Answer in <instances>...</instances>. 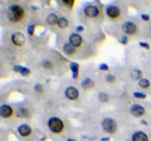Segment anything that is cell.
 <instances>
[{"label": "cell", "instance_id": "obj_8", "mask_svg": "<svg viewBox=\"0 0 151 141\" xmlns=\"http://www.w3.org/2000/svg\"><path fill=\"white\" fill-rule=\"evenodd\" d=\"M107 15L110 16V18H112V19H116V18H118L120 16V9L117 8V6H113V5H111V6H108L107 8Z\"/></svg>", "mask_w": 151, "mask_h": 141}, {"label": "cell", "instance_id": "obj_12", "mask_svg": "<svg viewBox=\"0 0 151 141\" xmlns=\"http://www.w3.org/2000/svg\"><path fill=\"white\" fill-rule=\"evenodd\" d=\"M69 43L72 45H74V47H79L82 44V38L78 34H72L69 37Z\"/></svg>", "mask_w": 151, "mask_h": 141}, {"label": "cell", "instance_id": "obj_16", "mask_svg": "<svg viewBox=\"0 0 151 141\" xmlns=\"http://www.w3.org/2000/svg\"><path fill=\"white\" fill-rule=\"evenodd\" d=\"M58 27L59 28H67L68 27V20L66 19V18H59V20H58Z\"/></svg>", "mask_w": 151, "mask_h": 141}, {"label": "cell", "instance_id": "obj_20", "mask_svg": "<svg viewBox=\"0 0 151 141\" xmlns=\"http://www.w3.org/2000/svg\"><path fill=\"white\" fill-rule=\"evenodd\" d=\"M71 69L73 70V78H77V77H78V64L72 63V64H71Z\"/></svg>", "mask_w": 151, "mask_h": 141}, {"label": "cell", "instance_id": "obj_30", "mask_svg": "<svg viewBox=\"0 0 151 141\" xmlns=\"http://www.w3.org/2000/svg\"><path fill=\"white\" fill-rule=\"evenodd\" d=\"M33 30H34V27H33V25H32V27H29V34H33V33H34Z\"/></svg>", "mask_w": 151, "mask_h": 141}, {"label": "cell", "instance_id": "obj_25", "mask_svg": "<svg viewBox=\"0 0 151 141\" xmlns=\"http://www.w3.org/2000/svg\"><path fill=\"white\" fill-rule=\"evenodd\" d=\"M43 66H44L45 68H52V64H50L49 61H44V62H43Z\"/></svg>", "mask_w": 151, "mask_h": 141}, {"label": "cell", "instance_id": "obj_13", "mask_svg": "<svg viewBox=\"0 0 151 141\" xmlns=\"http://www.w3.org/2000/svg\"><path fill=\"white\" fill-rule=\"evenodd\" d=\"M13 108L11 107H9V106H3L1 107V116L3 117H10L11 115H13Z\"/></svg>", "mask_w": 151, "mask_h": 141}, {"label": "cell", "instance_id": "obj_17", "mask_svg": "<svg viewBox=\"0 0 151 141\" xmlns=\"http://www.w3.org/2000/svg\"><path fill=\"white\" fill-rule=\"evenodd\" d=\"M82 87H83V88H86V90L92 88V87H93V81H92V79H86V81L82 83Z\"/></svg>", "mask_w": 151, "mask_h": 141}, {"label": "cell", "instance_id": "obj_5", "mask_svg": "<svg viewBox=\"0 0 151 141\" xmlns=\"http://www.w3.org/2000/svg\"><path fill=\"white\" fill-rule=\"evenodd\" d=\"M11 42L15 44V45H23L24 44V42H25V37L23 34H20V33H15V34L11 35Z\"/></svg>", "mask_w": 151, "mask_h": 141}, {"label": "cell", "instance_id": "obj_34", "mask_svg": "<svg viewBox=\"0 0 151 141\" xmlns=\"http://www.w3.org/2000/svg\"><path fill=\"white\" fill-rule=\"evenodd\" d=\"M102 141H110V139H102Z\"/></svg>", "mask_w": 151, "mask_h": 141}, {"label": "cell", "instance_id": "obj_27", "mask_svg": "<svg viewBox=\"0 0 151 141\" xmlns=\"http://www.w3.org/2000/svg\"><path fill=\"white\" fill-rule=\"evenodd\" d=\"M100 68H101L102 70H108V66H106V64H101Z\"/></svg>", "mask_w": 151, "mask_h": 141}, {"label": "cell", "instance_id": "obj_3", "mask_svg": "<svg viewBox=\"0 0 151 141\" xmlns=\"http://www.w3.org/2000/svg\"><path fill=\"white\" fill-rule=\"evenodd\" d=\"M102 127H103V130H105L106 132H110V134H113V132L117 130V125H116V122L113 121L112 118H106V120H103Z\"/></svg>", "mask_w": 151, "mask_h": 141}, {"label": "cell", "instance_id": "obj_10", "mask_svg": "<svg viewBox=\"0 0 151 141\" xmlns=\"http://www.w3.org/2000/svg\"><path fill=\"white\" fill-rule=\"evenodd\" d=\"M132 141H149V137L145 132L142 131H137L132 135Z\"/></svg>", "mask_w": 151, "mask_h": 141}, {"label": "cell", "instance_id": "obj_19", "mask_svg": "<svg viewBox=\"0 0 151 141\" xmlns=\"http://www.w3.org/2000/svg\"><path fill=\"white\" fill-rule=\"evenodd\" d=\"M139 86L142 87V88H147V87H150V81L149 79H140Z\"/></svg>", "mask_w": 151, "mask_h": 141}, {"label": "cell", "instance_id": "obj_32", "mask_svg": "<svg viewBox=\"0 0 151 141\" xmlns=\"http://www.w3.org/2000/svg\"><path fill=\"white\" fill-rule=\"evenodd\" d=\"M35 90H37L38 92H42V86H39V84H38V86H35Z\"/></svg>", "mask_w": 151, "mask_h": 141}, {"label": "cell", "instance_id": "obj_9", "mask_svg": "<svg viewBox=\"0 0 151 141\" xmlns=\"http://www.w3.org/2000/svg\"><path fill=\"white\" fill-rule=\"evenodd\" d=\"M131 113L136 117H141L144 113H145V108L142 106H139V105H135L131 107Z\"/></svg>", "mask_w": 151, "mask_h": 141}, {"label": "cell", "instance_id": "obj_29", "mask_svg": "<svg viewBox=\"0 0 151 141\" xmlns=\"http://www.w3.org/2000/svg\"><path fill=\"white\" fill-rule=\"evenodd\" d=\"M142 19H144V20H149V19H150V16H149V15H146V14H144V15H142Z\"/></svg>", "mask_w": 151, "mask_h": 141}, {"label": "cell", "instance_id": "obj_31", "mask_svg": "<svg viewBox=\"0 0 151 141\" xmlns=\"http://www.w3.org/2000/svg\"><path fill=\"white\" fill-rule=\"evenodd\" d=\"M140 45H141V47H145L146 49H149V48H150V47H149V44H146V43H141Z\"/></svg>", "mask_w": 151, "mask_h": 141}, {"label": "cell", "instance_id": "obj_28", "mask_svg": "<svg viewBox=\"0 0 151 141\" xmlns=\"http://www.w3.org/2000/svg\"><path fill=\"white\" fill-rule=\"evenodd\" d=\"M121 43H122V44H127V38H126V37H122V38H121Z\"/></svg>", "mask_w": 151, "mask_h": 141}, {"label": "cell", "instance_id": "obj_22", "mask_svg": "<svg viewBox=\"0 0 151 141\" xmlns=\"http://www.w3.org/2000/svg\"><path fill=\"white\" fill-rule=\"evenodd\" d=\"M63 4H64L66 6H69V8H72V6L74 5V1H73V0H64V1H63Z\"/></svg>", "mask_w": 151, "mask_h": 141}, {"label": "cell", "instance_id": "obj_33", "mask_svg": "<svg viewBox=\"0 0 151 141\" xmlns=\"http://www.w3.org/2000/svg\"><path fill=\"white\" fill-rule=\"evenodd\" d=\"M77 30H78V32H82V30H83V28H82V27H78V28H77Z\"/></svg>", "mask_w": 151, "mask_h": 141}, {"label": "cell", "instance_id": "obj_2", "mask_svg": "<svg viewBox=\"0 0 151 141\" xmlns=\"http://www.w3.org/2000/svg\"><path fill=\"white\" fill-rule=\"evenodd\" d=\"M48 126H49L50 131H53V132H55V134L62 132V131H63V129H64L63 122H62L59 118H55V117H53V118H50V120H49Z\"/></svg>", "mask_w": 151, "mask_h": 141}, {"label": "cell", "instance_id": "obj_6", "mask_svg": "<svg viewBox=\"0 0 151 141\" xmlns=\"http://www.w3.org/2000/svg\"><path fill=\"white\" fill-rule=\"evenodd\" d=\"M123 32L126 33V34H135L136 32H137V28H136V25L134 24V23H125L123 24Z\"/></svg>", "mask_w": 151, "mask_h": 141}, {"label": "cell", "instance_id": "obj_24", "mask_svg": "<svg viewBox=\"0 0 151 141\" xmlns=\"http://www.w3.org/2000/svg\"><path fill=\"white\" fill-rule=\"evenodd\" d=\"M20 73H22L23 76H28V74L30 73V70L27 69V68H22V69H20Z\"/></svg>", "mask_w": 151, "mask_h": 141}, {"label": "cell", "instance_id": "obj_26", "mask_svg": "<svg viewBox=\"0 0 151 141\" xmlns=\"http://www.w3.org/2000/svg\"><path fill=\"white\" fill-rule=\"evenodd\" d=\"M115 79H116V78H115V76H112V74H108V76H107V81H108V82L112 83V82H115Z\"/></svg>", "mask_w": 151, "mask_h": 141}, {"label": "cell", "instance_id": "obj_15", "mask_svg": "<svg viewBox=\"0 0 151 141\" xmlns=\"http://www.w3.org/2000/svg\"><path fill=\"white\" fill-rule=\"evenodd\" d=\"M58 20H59V18H58L55 14H49V15H48V18H47V22H48L50 25L58 24Z\"/></svg>", "mask_w": 151, "mask_h": 141}, {"label": "cell", "instance_id": "obj_23", "mask_svg": "<svg viewBox=\"0 0 151 141\" xmlns=\"http://www.w3.org/2000/svg\"><path fill=\"white\" fill-rule=\"evenodd\" d=\"M134 96H135L136 98H146V95H145V93H140V92H135Z\"/></svg>", "mask_w": 151, "mask_h": 141}, {"label": "cell", "instance_id": "obj_7", "mask_svg": "<svg viewBox=\"0 0 151 141\" xmlns=\"http://www.w3.org/2000/svg\"><path fill=\"white\" fill-rule=\"evenodd\" d=\"M78 90L74 88V87H68L67 90H66V97L67 98H69V100H76V98H78Z\"/></svg>", "mask_w": 151, "mask_h": 141}, {"label": "cell", "instance_id": "obj_18", "mask_svg": "<svg viewBox=\"0 0 151 141\" xmlns=\"http://www.w3.org/2000/svg\"><path fill=\"white\" fill-rule=\"evenodd\" d=\"M141 74H142V72H141V70L135 69V70H132L131 77H132V79H140V78H141Z\"/></svg>", "mask_w": 151, "mask_h": 141}, {"label": "cell", "instance_id": "obj_11", "mask_svg": "<svg viewBox=\"0 0 151 141\" xmlns=\"http://www.w3.org/2000/svg\"><path fill=\"white\" fill-rule=\"evenodd\" d=\"M18 132H19L22 136H29V135L32 134V129H30V126H28V125H20L19 129H18Z\"/></svg>", "mask_w": 151, "mask_h": 141}, {"label": "cell", "instance_id": "obj_4", "mask_svg": "<svg viewBox=\"0 0 151 141\" xmlns=\"http://www.w3.org/2000/svg\"><path fill=\"white\" fill-rule=\"evenodd\" d=\"M84 13L88 18H96L98 15V9L95 5H87L84 9Z\"/></svg>", "mask_w": 151, "mask_h": 141}, {"label": "cell", "instance_id": "obj_21", "mask_svg": "<svg viewBox=\"0 0 151 141\" xmlns=\"http://www.w3.org/2000/svg\"><path fill=\"white\" fill-rule=\"evenodd\" d=\"M98 98H100L101 102H107V101H108V96H107L106 93H103V92L100 93V97H98Z\"/></svg>", "mask_w": 151, "mask_h": 141}, {"label": "cell", "instance_id": "obj_1", "mask_svg": "<svg viewBox=\"0 0 151 141\" xmlns=\"http://www.w3.org/2000/svg\"><path fill=\"white\" fill-rule=\"evenodd\" d=\"M8 18L16 23V22H20L23 18H24V9L19 5H13L10 6V9L8 10Z\"/></svg>", "mask_w": 151, "mask_h": 141}, {"label": "cell", "instance_id": "obj_14", "mask_svg": "<svg viewBox=\"0 0 151 141\" xmlns=\"http://www.w3.org/2000/svg\"><path fill=\"white\" fill-rule=\"evenodd\" d=\"M63 49H64V52H66L67 54H73L76 52V47L74 45H72L71 43L64 44V45H63Z\"/></svg>", "mask_w": 151, "mask_h": 141}, {"label": "cell", "instance_id": "obj_35", "mask_svg": "<svg viewBox=\"0 0 151 141\" xmlns=\"http://www.w3.org/2000/svg\"><path fill=\"white\" fill-rule=\"evenodd\" d=\"M68 141H74V140H71V139H69V140H68Z\"/></svg>", "mask_w": 151, "mask_h": 141}]
</instances>
